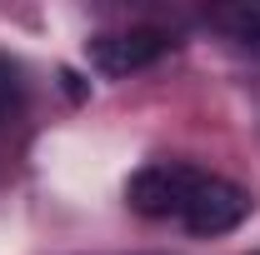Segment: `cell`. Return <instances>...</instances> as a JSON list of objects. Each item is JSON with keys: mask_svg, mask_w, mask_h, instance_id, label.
<instances>
[{"mask_svg": "<svg viewBox=\"0 0 260 255\" xmlns=\"http://www.w3.org/2000/svg\"><path fill=\"white\" fill-rule=\"evenodd\" d=\"M250 190H240L235 180H220V175H205L200 170V180H195L190 190V205H185V215H180V225L190 230V235H200V240H210V235H230L235 225L250 215Z\"/></svg>", "mask_w": 260, "mask_h": 255, "instance_id": "2", "label": "cell"}, {"mask_svg": "<svg viewBox=\"0 0 260 255\" xmlns=\"http://www.w3.org/2000/svg\"><path fill=\"white\" fill-rule=\"evenodd\" d=\"M15 95H20V70H15V65L0 55V115L15 105Z\"/></svg>", "mask_w": 260, "mask_h": 255, "instance_id": "4", "label": "cell"}, {"mask_svg": "<svg viewBox=\"0 0 260 255\" xmlns=\"http://www.w3.org/2000/svg\"><path fill=\"white\" fill-rule=\"evenodd\" d=\"M255 255H260V250H255Z\"/></svg>", "mask_w": 260, "mask_h": 255, "instance_id": "5", "label": "cell"}, {"mask_svg": "<svg viewBox=\"0 0 260 255\" xmlns=\"http://www.w3.org/2000/svg\"><path fill=\"white\" fill-rule=\"evenodd\" d=\"M200 180V170L185 165V160H155V165H140L125 185V200L135 215L145 220H180L185 205H190V190Z\"/></svg>", "mask_w": 260, "mask_h": 255, "instance_id": "1", "label": "cell"}, {"mask_svg": "<svg viewBox=\"0 0 260 255\" xmlns=\"http://www.w3.org/2000/svg\"><path fill=\"white\" fill-rule=\"evenodd\" d=\"M170 45H175V40L165 30H155V25H130V30L90 35V40H85V55H90V65H95L100 75L120 80V75H135V70L155 65Z\"/></svg>", "mask_w": 260, "mask_h": 255, "instance_id": "3", "label": "cell"}]
</instances>
